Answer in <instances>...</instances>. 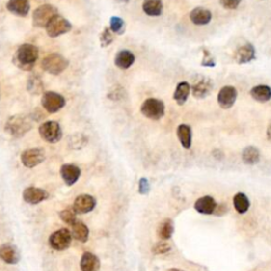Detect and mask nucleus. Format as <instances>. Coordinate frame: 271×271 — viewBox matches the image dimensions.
Returning <instances> with one entry per match:
<instances>
[{
    "instance_id": "1",
    "label": "nucleus",
    "mask_w": 271,
    "mask_h": 271,
    "mask_svg": "<svg viewBox=\"0 0 271 271\" xmlns=\"http://www.w3.org/2000/svg\"><path fill=\"white\" fill-rule=\"evenodd\" d=\"M39 56V50L36 46L32 44H24L18 47L14 56L13 63L24 71H31L34 65L36 64Z\"/></svg>"
},
{
    "instance_id": "2",
    "label": "nucleus",
    "mask_w": 271,
    "mask_h": 271,
    "mask_svg": "<svg viewBox=\"0 0 271 271\" xmlns=\"http://www.w3.org/2000/svg\"><path fill=\"white\" fill-rule=\"evenodd\" d=\"M34 119L31 114H14L6 121L4 131L11 135L13 138H23L26 134H28L33 128Z\"/></svg>"
},
{
    "instance_id": "3",
    "label": "nucleus",
    "mask_w": 271,
    "mask_h": 271,
    "mask_svg": "<svg viewBox=\"0 0 271 271\" xmlns=\"http://www.w3.org/2000/svg\"><path fill=\"white\" fill-rule=\"evenodd\" d=\"M68 66H69V60L59 53L48 54L44 57L42 62L43 69L46 72L53 74V76H58V74L64 72Z\"/></svg>"
},
{
    "instance_id": "4",
    "label": "nucleus",
    "mask_w": 271,
    "mask_h": 271,
    "mask_svg": "<svg viewBox=\"0 0 271 271\" xmlns=\"http://www.w3.org/2000/svg\"><path fill=\"white\" fill-rule=\"evenodd\" d=\"M39 136L48 143H57L63 138V131L56 121H46L38 128Z\"/></svg>"
},
{
    "instance_id": "5",
    "label": "nucleus",
    "mask_w": 271,
    "mask_h": 271,
    "mask_svg": "<svg viewBox=\"0 0 271 271\" xmlns=\"http://www.w3.org/2000/svg\"><path fill=\"white\" fill-rule=\"evenodd\" d=\"M140 110L145 118L154 121H158L164 116L165 106L161 100L150 98L143 102V104L141 105Z\"/></svg>"
},
{
    "instance_id": "6",
    "label": "nucleus",
    "mask_w": 271,
    "mask_h": 271,
    "mask_svg": "<svg viewBox=\"0 0 271 271\" xmlns=\"http://www.w3.org/2000/svg\"><path fill=\"white\" fill-rule=\"evenodd\" d=\"M58 14V11L52 4H43L33 12V26L36 28H46L51 19Z\"/></svg>"
},
{
    "instance_id": "7",
    "label": "nucleus",
    "mask_w": 271,
    "mask_h": 271,
    "mask_svg": "<svg viewBox=\"0 0 271 271\" xmlns=\"http://www.w3.org/2000/svg\"><path fill=\"white\" fill-rule=\"evenodd\" d=\"M71 29L72 25L69 20L58 14L54 16L51 19V22L46 27L47 34L52 38H56L60 35H64V34L70 32Z\"/></svg>"
},
{
    "instance_id": "8",
    "label": "nucleus",
    "mask_w": 271,
    "mask_h": 271,
    "mask_svg": "<svg viewBox=\"0 0 271 271\" xmlns=\"http://www.w3.org/2000/svg\"><path fill=\"white\" fill-rule=\"evenodd\" d=\"M72 234L69 230L63 228L56 230L49 236V245L56 251H64L71 245Z\"/></svg>"
},
{
    "instance_id": "9",
    "label": "nucleus",
    "mask_w": 271,
    "mask_h": 271,
    "mask_svg": "<svg viewBox=\"0 0 271 271\" xmlns=\"http://www.w3.org/2000/svg\"><path fill=\"white\" fill-rule=\"evenodd\" d=\"M66 105L65 98L57 92L47 91L43 94L42 106L49 113H55L59 111Z\"/></svg>"
},
{
    "instance_id": "10",
    "label": "nucleus",
    "mask_w": 271,
    "mask_h": 271,
    "mask_svg": "<svg viewBox=\"0 0 271 271\" xmlns=\"http://www.w3.org/2000/svg\"><path fill=\"white\" fill-rule=\"evenodd\" d=\"M213 90V82L211 79L205 76H197L194 79V82L191 85V92L196 99H205Z\"/></svg>"
},
{
    "instance_id": "11",
    "label": "nucleus",
    "mask_w": 271,
    "mask_h": 271,
    "mask_svg": "<svg viewBox=\"0 0 271 271\" xmlns=\"http://www.w3.org/2000/svg\"><path fill=\"white\" fill-rule=\"evenodd\" d=\"M46 159V152L40 147H34L26 150L20 155L22 163L28 168H33L39 165Z\"/></svg>"
},
{
    "instance_id": "12",
    "label": "nucleus",
    "mask_w": 271,
    "mask_h": 271,
    "mask_svg": "<svg viewBox=\"0 0 271 271\" xmlns=\"http://www.w3.org/2000/svg\"><path fill=\"white\" fill-rule=\"evenodd\" d=\"M97 206V200L89 194H81L73 202V210L77 214H86L91 212Z\"/></svg>"
},
{
    "instance_id": "13",
    "label": "nucleus",
    "mask_w": 271,
    "mask_h": 271,
    "mask_svg": "<svg viewBox=\"0 0 271 271\" xmlns=\"http://www.w3.org/2000/svg\"><path fill=\"white\" fill-rule=\"evenodd\" d=\"M23 198L25 202L29 203V205H32V206H35L48 199L49 193L44 189L29 187L25 189V191L23 193Z\"/></svg>"
},
{
    "instance_id": "14",
    "label": "nucleus",
    "mask_w": 271,
    "mask_h": 271,
    "mask_svg": "<svg viewBox=\"0 0 271 271\" xmlns=\"http://www.w3.org/2000/svg\"><path fill=\"white\" fill-rule=\"evenodd\" d=\"M236 99L237 90L233 86L222 87L217 94L218 105L222 109H229V108H231L235 104Z\"/></svg>"
},
{
    "instance_id": "15",
    "label": "nucleus",
    "mask_w": 271,
    "mask_h": 271,
    "mask_svg": "<svg viewBox=\"0 0 271 271\" xmlns=\"http://www.w3.org/2000/svg\"><path fill=\"white\" fill-rule=\"evenodd\" d=\"M194 209L200 214L212 215L217 210V202L212 196H202L194 203Z\"/></svg>"
},
{
    "instance_id": "16",
    "label": "nucleus",
    "mask_w": 271,
    "mask_h": 271,
    "mask_svg": "<svg viewBox=\"0 0 271 271\" xmlns=\"http://www.w3.org/2000/svg\"><path fill=\"white\" fill-rule=\"evenodd\" d=\"M233 58L237 64L244 65L252 62L255 59V49L253 45L251 44H245L241 47H239L234 52Z\"/></svg>"
},
{
    "instance_id": "17",
    "label": "nucleus",
    "mask_w": 271,
    "mask_h": 271,
    "mask_svg": "<svg viewBox=\"0 0 271 271\" xmlns=\"http://www.w3.org/2000/svg\"><path fill=\"white\" fill-rule=\"evenodd\" d=\"M60 176H62V178L64 180L65 184L68 187H71L74 184H77L78 180L81 177V168L76 165V164H63L62 167H60Z\"/></svg>"
},
{
    "instance_id": "18",
    "label": "nucleus",
    "mask_w": 271,
    "mask_h": 271,
    "mask_svg": "<svg viewBox=\"0 0 271 271\" xmlns=\"http://www.w3.org/2000/svg\"><path fill=\"white\" fill-rule=\"evenodd\" d=\"M0 259L10 265H15L20 261V254L17 247L11 243L3 244L0 246Z\"/></svg>"
},
{
    "instance_id": "19",
    "label": "nucleus",
    "mask_w": 271,
    "mask_h": 271,
    "mask_svg": "<svg viewBox=\"0 0 271 271\" xmlns=\"http://www.w3.org/2000/svg\"><path fill=\"white\" fill-rule=\"evenodd\" d=\"M6 9L16 16L26 17L30 12V2L29 0H9Z\"/></svg>"
},
{
    "instance_id": "20",
    "label": "nucleus",
    "mask_w": 271,
    "mask_h": 271,
    "mask_svg": "<svg viewBox=\"0 0 271 271\" xmlns=\"http://www.w3.org/2000/svg\"><path fill=\"white\" fill-rule=\"evenodd\" d=\"M190 19L196 26H205L208 25L212 19V13L206 8H195L190 13Z\"/></svg>"
},
{
    "instance_id": "21",
    "label": "nucleus",
    "mask_w": 271,
    "mask_h": 271,
    "mask_svg": "<svg viewBox=\"0 0 271 271\" xmlns=\"http://www.w3.org/2000/svg\"><path fill=\"white\" fill-rule=\"evenodd\" d=\"M80 266L82 271H99L101 267V262L96 254L87 251L83 253Z\"/></svg>"
},
{
    "instance_id": "22",
    "label": "nucleus",
    "mask_w": 271,
    "mask_h": 271,
    "mask_svg": "<svg viewBox=\"0 0 271 271\" xmlns=\"http://www.w3.org/2000/svg\"><path fill=\"white\" fill-rule=\"evenodd\" d=\"M135 59V54L132 51L121 50L117 53L116 57H114V65H116L119 69L126 70L134 65Z\"/></svg>"
},
{
    "instance_id": "23",
    "label": "nucleus",
    "mask_w": 271,
    "mask_h": 271,
    "mask_svg": "<svg viewBox=\"0 0 271 271\" xmlns=\"http://www.w3.org/2000/svg\"><path fill=\"white\" fill-rule=\"evenodd\" d=\"M142 10L147 16L157 17L162 14L163 3L161 0H144L142 3Z\"/></svg>"
},
{
    "instance_id": "24",
    "label": "nucleus",
    "mask_w": 271,
    "mask_h": 271,
    "mask_svg": "<svg viewBox=\"0 0 271 271\" xmlns=\"http://www.w3.org/2000/svg\"><path fill=\"white\" fill-rule=\"evenodd\" d=\"M177 137L181 146L189 150L192 146V128L188 124H180L177 127Z\"/></svg>"
},
{
    "instance_id": "25",
    "label": "nucleus",
    "mask_w": 271,
    "mask_h": 271,
    "mask_svg": "<svg viewBox=\"0 0 271 271\" xmlns=\"http://www.w3.org/2000/svg\"><path fill=\"white\" fill-rule=\"evenodd\" d=\"M71 227V234L74 240L81 243H86L88 239H89V229H88V227L83 221L77 220Z\"/></svg>"
},
{
    "instance_id": "26",
    "label": "nucleus",
    "mask_w": 271,
    "mask_h": 271,
    "mask_svg": "<svg viewBox=\"0 0 271 271\" xmlns=\"http://www.w3.org/2000/svg\"><path fill=\"white\" fill-rule=\"evenodd\" d=\"M190 93H191V85L188 82H180L176 87L173 99L176 101V103L181 106L188 101Z\"/></svg>"
},
{
    "instance_id": "27",
    "label": "nucleus",
    "mask_w": 271,
    "mask_h": 271,
    "mask_svg": "<svg viewBox=\"0 0 271 271\" xmlns=\"http://www.w3.org/2000/svg\"><path fill=\"white\" fill-rule=\"evenodd\" d=\"M250 96L260 103H265L271 99V88L267 85H257L250 90Z\"/></svg>"
},
{
    "instance_id": "28",
    "label": "nucleus",
    "mask_w": 271,
    "mask_h": 271,
    "mask_svg": "<svg viewBox=\"0 0 271 271\" xmlns=\"http://www.w3.org/2000/svg\"><path fill=\"white\" fill-rule=\"evenodd\" d=\"M261 154L255 146H247L242 153V159L245 164L254 165L260 161Z\"/></svg>"
},
{
    "instance_id": "29",
    "label": "nucleus",
    "mask_w": 271,
    "mask_h": 271,
    "mask_svg": "<svg viewBox=\"0 0 271 271\" xmlns=\"http://www.w3.org/2000/svg\"><path fill=\"white\" fill-rule=\"evenodd\" d=\"M174 231H175V227H174L173 220L166 218L159 225L157 233H158V236L160 237V240L168 241L172 239Z\"/></svg>"
},
{
    "instance_id": "30",
    "label": "nucleus",
    "mask_w": 271,
    "mask_h": 271,
    "mask_svg": "<svg viewBox=\"0 0 271 271\" xmlns=\"http://www.w3.org/2000/svg\"><path fill=\"white\" fill-rule=\"evenodd\" d=\"M233 206L237 213L245 214L250 208V200L246 194L236 193L233 197Z\"/></svg>"
},
{
    "instance_id": "31",
    "label": "nucleus",
    "mask_w": 271,
    "mask_h": 271,
    "mask_svg": "<svg viewBox=\"0 0 271 271\" xmlns=\"http://www.w3.org/2000/svg\"><path fill=\"white\" fill-rule=\"evenodd\" d=\"M27 89L31 93V94H40L42 91L44 90V83L42 79H40L38 76H30L28 79V82H27Z\"/></svg>"
},
{
    "instance_id": "32",
    "label": "nucleus",
    "mask_w": 271,
    "mask_h": 271,
    "mask_svg": "<svg viewBox=\"0 0 271 271\" xmlns=\"http://www.w3.org/2000/svg\"><path fill=\"white\" fill-rule=\"evenodd\" d=\"M109 24H110L109 29L112 31L113 34H117V35H123L126 29L125 22L123 19L119 16H111Z\"/></svg>"
},
{
    "instance_id": "33",
    "label": "nucleus",
    "mask_w": 271,
    "mask_h": 271,
    "mask_svg": "<svg viewBox=\"0 0 271 271\" xmlns=\"http://www.w3.org/2000/svg\"><path fill=\"white\" fill-rule=\"evenodd\" d=\"M88 142V139L83 134H76L70 137L69 139V146L72 150H81L83 148Z\"/></svg>"
},
{
    "instance_id": "34",
    "label": "nucleus",
    "mask_w": 271,
    "mask_h": 271,
    "mask_svg": "<svg viewBox=\"0 0 271 271\" xmlns=\"http://www.w3.org/2000/svg\"><path fill=\"white\" fill-rule=\"evenodd\" d=\"M59 217L65 223H67V225H70V226H72L73 223L78 220L77 213L73 210V208H67V209L63 210V211H60Z\"/></svg>"
},
{
    "instance_id": "35",
    "label": "nucleus",
    "mask_w": 271,
    "mask_h": 271,
    "mask_svg": "<svg viewBox=\"0 0 271 271\" xmlns=\"http://www.w3.org/2000/svg\"><path fill=\"white\" fill-rule=\"evenodd\" d=\"M113 39H114V36H113L112 31L109 28H105L100 35L101 47L102 48H105V47H108L109 45H111Z\"/></svg>"
},
{
    "instance_id": "36",
    "label": "nucleus",
    "mask_w": 271,
    "mask_h": 271,
    "mask_svg": "<svg viewBox=\"0 0 271 271\" xmlns=\"http://www.w3.org/2000/svg\"><path fill=\"white\" fill-rule=\"evenodd\" d=\"M169 250H171V245H169L166 241H161V242L156 243L153 246L152 252L156 255H159V254H164V253L168 252Z\"/></svg>"
},
{
    "instance_id": "37",
    "label": "nucleus",
    "mask_w": 271,
    "mask_h": 271,
    "mask_svg": "<svg viewBox=\"0 0 271 271\" xmlns=\"http://www.w3.org/2000/svg\"><path fill=\"white\" fill-rule=\"evenodd\" d=\"M200 65L202 67H208V68H213L216 66L215 58L208 49H203V57Z\"/></svg>"
},
{
    "instance_id": "38",
    "label": "nucleus",
    "mask_w": 271,
    "mask_h": 271,
    "mask_svg": "<svg viewBox=\"0 0 271 271\" xmlns=\"http://www.w3.org/2000/svg\"><path fill=\"white\" fill-rule=\"evenodd\" d=\"M125 96V91L124 88H122L121 86H116L113 87L112 89L108 92V99H110L112 101H119L121 99H123Z\"/></svg>"
},
{
    "instance_id": "39",
    "label": "nucleus",
    "mask_w": 271,
    "mask_h": 271,
    "mask_svg": "<svg viewBox=\"0 0 271 271\" xmlns=\"http://www.w3.org/2000/svg\"><path fill=\"white\" fill-rule=\"evenodd\" d=\"M242 0H219V3L226 10H236L241 4Z\"/></svg>"
},
{
    "instance_id": "40",
    "label": "nucleus",
    "mask_w": 271,
    "mask_h": 271,
    "mask_svg": "<svg viewBox=\"0 0 271 271\" xmlns=\"http://www.w3.org/2000/svg\"><path fill=\"white\" fill-rule=\"evenodd\" d=\"M151 191V186H150V181H148L146 178H141L139 180V193L141 195H147Z\"/></svg>"
},
{
    "instance_id": "41",
    "label": "nucleus",
    "mask_w": 271,
    "mask_h": 271,
    "mask_svg": "<svg viewBox=\"0 0 271 271\" xmlns=\"http://www.w3.org/2000/svg\"><path fill=\"white\" fill-rule=\"evenodd\" d=\"M266 136H267V139L271 142V124L268 126L267 128V132H266Z\"/></svg>"
},
{
    "instance_id": "42",
    "label": "nucleus",
    "mask_w": 271,
    "mask_h": 271,
    "mask_svg": "<svg viewBox=\"0 0 271 271\" xmlns=\"http://www.w3.org/2000/svg\"><path fill=\"white\" fill-rule=\"evenodd\" d=\"M114 1L119 3H128L130 2V0H114Z\"/></svg>"
},
{
    "instance_id": "43",
    "label": "nucleus",
    "mask_w": 271,
    "mask_h": 271,
    "mask_svg": "<svg viewBox=\"0 0 271 271\" xmlns=\"http://www.w3.org/2000/svg\"><path fill=\"white\" fill-rule=\"evenodd\" d=\"M166 271H181L179 269H176V268H171V269H167Z\"/></svg>"
}]
</instances>
